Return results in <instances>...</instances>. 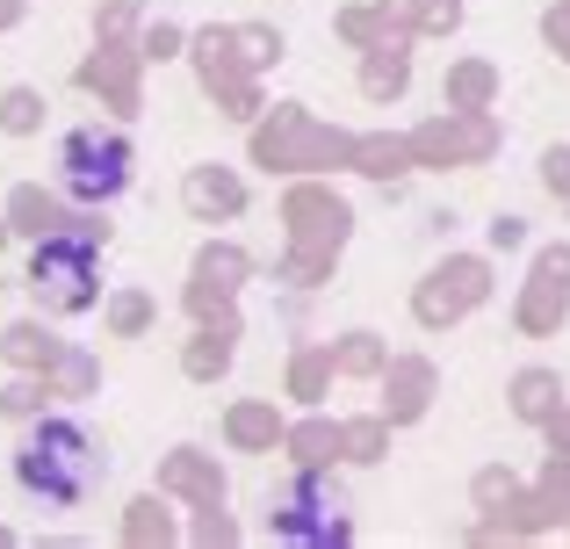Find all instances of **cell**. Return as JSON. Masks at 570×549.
<instances>
[{
  "label": "cell",
  "mask_w": 570,
  "mask_h": 549,
  "mask_svg": "<svg viewBox=\"0 0 570 549\" xmlns=\"http://www.w3.org/2000/svg\"><path fill=\"white\" fill-rule=\"evenodd\" d=\"M101 470H109V455L95 449V434H87L80 420H37L22 434V449H14V484H22V499L58 507V513L80 507Z\"/></svg>",
  "instance_id": "cell-1"
},
{
  "label": "cell",
  "mask_w": 570,
  "mask_h": 549,
  "mask_svg": "<svg viewBox=\"0 0 570 549\" xmlns=\"http://www.w3.org/2000/svg\"><path fill=\"white\" fill-rule=\"evenodd\" d=\"M130 174H138V153H130L124 130L80 124V130H66V138H58V188H66L72 203H87V210L116 203L130 188Z\"/></svg>",
  "instance_id": "cell-2"
},
{
  "label": "cell",
  "mask_w": 570,
  "mask_h": 549,
  "mask_svg": "<svg viewBox=\"0 0 570 549\" xmlns=\"http://www.w3.org/2000/svg\"><path fill=\"white\" fill-rule=\"evenodd\" d=\"M29 290L43 311H87L101 296V254L95 232H51V239L29 254Z\"/></svg>",
  "instance_id": "cell-3"
},
{
  "label": "cell",
  "mask_w": 570,
  "mask_h": 549,
  "mask_svg": "<svg viewBox=\"0 0 570 549\" xmlns=\"http://www.w3.org/2000/svg\"><path fill=\"white\" fill-rule=\"evenodd\" d=\"M267 528H275L282 542H347V507H340V492H325L318 478H296L289 492L275 499Z\"/></svg>",
  "instance_id": "cell-4"
}]
</instances>
